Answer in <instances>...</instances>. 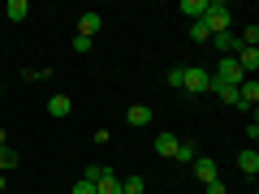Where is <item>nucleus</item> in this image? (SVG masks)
<instances>
[{
	"instance_id": "obj_1",
	"label": "nucleus",
	"mask_w": 259,
	"mask_h": 194,
	"mask_svg": "<svg viewBox=\"0 0 259 194\" xmlns=\"http://www.w3.org/2000/svg\"><path fill=\"white\" fill-rule=\"evenodd\" d=\"M182 91H190V95L212 91V69H203V65H186V69H182Z\"/></svg>"
},
{
	"instance_id": "obj_2",
	"label": "nucleus",
	"mask_w": 259,
	"mask_h": 194,
	"mask_svg": "<svg viewBox=\"0 0 259 194\" xmlns=\"http://www.w3.org/2000/svg\"><path fill=\"white\" fill-rule=\"evenodd\" d=\"M229 22H233L229 5H221V0H207V9H203V26H207V35H221V30H229Z\"/></svg>"
},
{
	"instance_id": "obj_3",
	"label": "nucleus",
	"mask_w": 259,
	"mask_h": 194,
	"mask_svg": "<svg viewBox=\"0 0 259 194\" xmlns=\"http://www.w3.org/2000/svg\"><path fill=\"white\" fill-rule=\"evenodd\" d=\"M242 69H238V61H233V56H221V61H216V74H212V82H221V86H238L242 82Z\"/></svg>"
},
{
	"instance_id": "obj_4",
	"label": "nucleus",
	"mask_w": 259,
	"mask_h": 194,
	"mask_svg": "<svg viewBox=\"0 0 259 194\" xmlns=\"http://www.w3.org/2000/svg\"><path fill=\"white\" fill-rule=\"evenodd\" d=\"M255 104H259V82H255V78H242V82H238V108H255Z\"/></svg>"
},
{
	"instance_id": "obj_5",
	"label": "nucleus",
	"mask_w": 259,
	"mask_h": 194,
	"mask_svg": "<svg viewBox=\"0 0 259 194\" xmlns=\"http://www.w3.org/2000/svg\"><path fill=\"white\" fill-rule=\"evenodd\" d=\"M233 61H238V69L250 78V74L259 69V47H238V52H233Z\"/></svg>"
},
{
	"instance_id": "obj_6",
	"label": "nucleus",
	"mask_w": 259,
	"mask_h": 194,
	"mask_svg": "<svg viewBox=\"0 0 259 194\" xmlns=\"http://www.w3.org/2000/svg\"><path fill=\"white\" fill-rule=\"evenodd\" d=\"M190 173L199 177V181H203V185H207V181H216V160H212V156H194Z\"/></svg>"
},
{
	"instance_id": "obj_7",
	"label": "nucleus",
	"mask_w": 259,
	"mask_h": 194,
	"mask_svg": "<svg viewBox=\"0 0 259 194\" xmlns=\"http://www.w3.org/2000/svg\"><path fill=\"white\" fill-rule=\"evenodd\" d=\"M207 43H212L216 47V52H221V56H233V52H238V35H233V30H221V35H212V39H207Z\"/></svg>"
},
{
	"instance_id": "obj_8",
	"label": "nucleus",
	"mask_w": 259,
	"mask_h": 194,
	"mask_svg": "<svg viewBox=\"0 0 259 194\" xmlns=\"http://www.w3.org/2000/svg\"><path fill=\"white\" fill-rule=\"evenodd\" d=\"M100 26H104L100 13H82V18H78V35H82V39H95V35H100Z\"/></svg>"
},
{
	"instance_id": "obj_9",
	"label": "nucleus",
	"mask_w": 259,
	"mask_h": 194,
	"mask_svg": "<svg viewBox=\"0 0 259 194\" xmlns=\"http://www.w3.org/2000/svg\"><path fill=\"white\" fill-rule=\"evenodd\" d=\"M177 147H182V138H177V134H168V129H164V134H156V151H160L164 160H173Z\"/></svg>"
},
{
	"instance_id": "obj_10",
	"label": "nucleus",
	"mask_w": 259,
	"mask_h": 194,
	"mask_svg": "<svg viewBox=\"0 0 259 194\" xmlns=\"http://www.w3.org/2000/svg\"><path fill=\"white\" fill-rule=\"evenodd\" d=\"M238 168H242L246 177H255V173H259V151H255V147H246V151L238 156Z\"/></svg>"
},
{
	"instance_id": "obj_11",
	"label": "nucleus",
	"mask_w": 259,
	"mask_h": 194,
	"mask_svg": "<svg viewBox=\"0 0 259 194\" xmlns=\"http://www.w3.org/2000/svg\"><path fill=\"white\" fill-rule=\"evenodd\" d=\"M95 194H125V190H121V177H112V168H108V173L95 181Z\"/></svg>"
},
{
	"instance_id": "obj_12",
	"label": "nucleus",
	"mask_w": 259,
	"mask_h": 194,
	"mask_svg": "<svg viewBox=\"0 0 259 194\" xmlns=\"http://www.w3.org/2000/svg\"><path fill=\"white\" fill-rule=\"evenodd\" d=\"M69 108H74L69 95H52V100H48V117H69Z\"/></svg>"
},
{
	"instance_id": "obj_13",
	"label": "nucleus",
	"mask_w": 259,
	"mask_h": 194,
	"mask_svg": "<svg viewBox=\"0 0 259 194\" xmlns=\"http://www.w3.org/2000/svg\"><path fill=\"white\" fill-rule=\"evenodd\" d=\"M203 9H207V0H182V18H190V22L203 18Z\"/></svg>"
},
{
	"instance_id": "obj_14",
	"label": "nucleus",
	"mask_w": 259,
	"mask_h": 194,
	"mask_svg": "<svg viewBox=\"0 0 259 194\" xmlns=\"http://www.w3.org/2000/svg\"><path fill=\"white\" fill-rule=\"evenodd\" d=\"M125 121H130V125H147V121H151V108H147V104H134V108L125 112Z\"/></svg>"
},
{
	"instance_id": "obj_15",
	"label": "nucleus",
	"mask_w": 259,
	"mask_h": 194,
	"mask_svg": "<svg viewBox=\"0 0 259 194\" xmlns=\"http://www.w3.org/2000/svg\"><path fill=\"white\" fill-rule=\"evenodd\" d=\"M212 91H216V100H221V104L238 108V86H221V82H212Z\"/></svg>"
},
{
	"instance_id": "obj_16",
	"label": "nucleus",
	"mask_w": 259,
	"mask_h": 194,
	"mask_svg": "<svg viewBox=\"0 0 259 194\" xmlns=\"http://www.w3.org/2000/svg\"><path fill=\"white\" fill-rule=\"evenodd\" d=\"M5 13H9V22H26L30 18V5H26V0H9V9H5Z\"/></svg>"
},
{
	"instance_id": "obj_17",
	"label": "nucleus",
	"mask_w": 259,
	"mask_h": 194,
	"mask_svg": "<svg viewBox=\"0 0 259 194\" xmlns=\"http://www.w3.org/2000/svg\"><path fill=\"white\" fill-rule=\"evenodd\" d=\"M9 168H18V151H13V147H0V173H9Z\"/></svg>"
},
{
	"instance_id": "obj_18",
	"label": "nucleus",
	"mask_w": 259,
	"mask_h": 194,
	"mask_svg": "<svg viewBox=\"0 0 259 194\" xmlns=\"http://www.w3.org/2000/svg\"><path fill=\"white\" fill-rule=\"evenodd\" d=\"M194 156H199V147H194V142H182L173 160H182V164H194Z\"/></svg>"
},
{
	"instance_id": "obj_19",
	"label": "nucleus",
	"mask_w": 259,
	"mask_h": 194,
	"mask_svg": "<svg viewBox=\"0 0 259 194\" xmlns=\"http://www.w3.org/2000/svg\"><path fill=\"white\" fill-rule=\"evenodd\" d=\"M190 39H194V43H207V39H212V35H207V26H203V18L190 22Z\"/></svg>"
},
{
	"instance_id": "obj_20",
	"label": "nucleus",
	"mask_w": 259,
	"mask_h": 194,
	"mask_svg": "<svg viewBox=\"0 0 259 194\" xmlns=\"http://www.w3.org/2000/svg\"><path fill=\"white\" fill-rule=\"evenodd\" d=\"M121 190H125V194H143V190H147V181H143V177H125Z\"/></svg>"
},
{
	"instance_id": "obj_21",
	"label": "nucleus",
	"mask_w": 259,
	"mask_h": 194,
	"mask_svg": "<svg viewBox=\"0 0 259 194\" xmlns=\"http://www.w3.org/2000/svg\"><path fill=\"white\" fill-rule=\"evenodd\" d=\"M104 173H108V164H87V168H82V177H87V181H100Z\"/></svg>"
},
{
	"instance_id": "obj_22",
	"label": "nucleus",
	"mask_w": 259,
	"mask_h": 194,
	"mask_svg": "<svg viewBox=\"0 0 259 194\" xmlns=\"http://www.w3.org/2000/svg\"><path fill=\"white\" fill-rule=\"evenodd\" d=\"M74 194H95V181H87V177H78V185H74Z\"/></svg>"
},
{
	"instance_id": "obj_23",
	"label": "nucleus",
	"mask_w": 259,
	"mask_h": 194,
	"mask_svg": "<svg viewBox=\"0 0 259 194\" xmlns=\"http://www.w3.org/2000/svg\"><path fill=\"white\" fill-rule=\"evenodd\" d=\"M91 47H95L91 39H82V35H74V52H91Z\"/></svg>"
},
{
	"instance_id": "obj_24",
	"label": "nucleus",
	"mask_w": 259,
	"mask_h": 194,
	"mask_svg": "<svg viewBox=\"0 0 259 194\" xmlns=\"http://www.w3.org/2000/svg\"><path fill=\"white\" fill-rule=\"evenodd\" d=\"M207 194H229V190H225V185H221V177H216V181H207Z\"/></svg>"
},
{
	"instance_id": "obj_25",
	"label": "nucleus",
	"mask_w": 259,
	"mask_h": 194,
	"mask_svg": "<svg viewBox=\"0 0 259 194\" xmlns=\"http://www.w3.org/2000/svg\"><path fill=\"white\" fill-rule=\"evenodd\" d=\"M0 147H9V134H5V129H0Z\"/></svg>"
},
{
	"instance_id": "obj_26",
	"label": "nucleus",
	"mask_w": 259,
	"mask_h": 194,
	"mask_svg": "<svg viewBox=\"0 0 259 194\" xmlns=\"http://www.w3.org/2000/svg\"><path fill=\"white\" fill-rule=\"evenodd\" d=\"M0 185H5V173H0Z\"/></svg>"
}]
</instances>
